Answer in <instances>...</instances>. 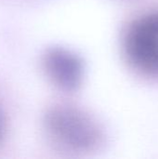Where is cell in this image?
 Listing matches in <instances>:
<instances>
[{"instance_id":"cell-1","label":"cell","mask_w":158,"mask_h":159,"mask_svg":"<svg viewBox=\"0 0 158 159\" xmlns=\"http://www.w3.org/2000/svg\"><path fill=\"white\" fill-rule=\"evenodd\" d=\"M42 128L48 143L71 155H88L105 143V130L98 118L87 109L71 102L48 106L42 117Z\"/></svg>"},{"instance_id":"cell-2","label":"cell","mask_w":158,"mask_h":159,"mask_svg":"<svg viewBox=\"0 0 158 159\" xmlns=\"http://www.w3.org/2000/svg\"><path fill=\"white\" fill-rule=\"evenodd\" d=\"M121 48L126 61L136 74L158 81V8L143 11L128 23Z\"/></svg>"},{"instance_id":"cell-3","label":"cell","mask_w":158,"mask_h":159,"mask_svg":"<svg viewBox=\"0 0 158 159\" xmlns=\"http://www.w3.org/2000/svg\"><path fill=\"white\" fill-rule=\"evenodd\" d=\"M42 72L47 81L62 92H74L83 84L85 64L74 50L62 46H50L40 57Z\"/></svg>"},{"instance_id":"cell-4","label":"cell","mask_w":158,"mask_h":159,"mask_svg":"<svg viewBox=\"0 0 158 159\" xmlns=\"http://www.w3.org/2000/svg\"><path fill=\"white\" fill-rule=\"evenodd\" d=\"M8 131V121L2 106L0 105V147L6 141Z\"/></svg>"}]
</instances>
